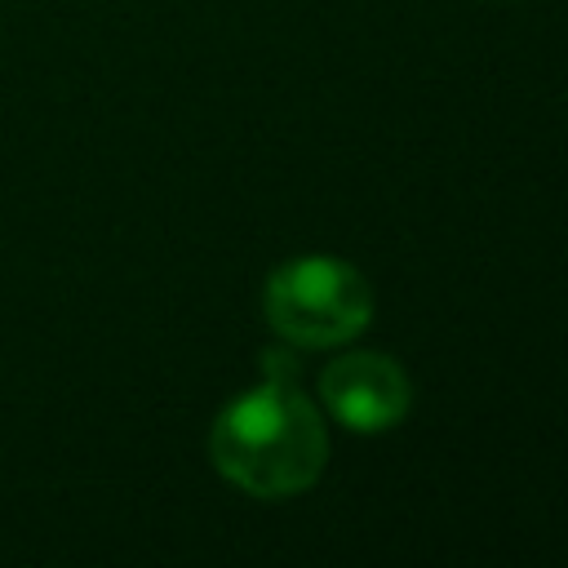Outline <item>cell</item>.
<instances>
[{
  "label": "cell",
  "mask_w": 568,
  "mask_h": 568,
  "mask_svg": "<svg viewBox=\"0 0 568 568\" xmlns=\"http://www.w3.org/2000/svg\"><path fill=\"white\" fill-rule=\"evenodd\" d=\"M209 457L222 479L248 497H293L311 488L328 462V430L320 408L280 377L231 399L209 430Z\"/></svg>",
  "instance_id": "cell-1"
},
{
  "label": "cell",
  "mask_w": 568,
  "mask_h": 568,
  "mask_svg": "<svg viewBox=\"0 0 568 568\" xmlns=\"http://www.w3.org/2000/svg\"><path fill=\"white\" fill-rule=\"evenodd\" d=\"M271 328L293 346H342L373 315L368 280L337 257H297L271 271L262 293Z\"/></svg>",
  "instance_id": "cell-2"
},
{
  "label": "cell",
  "mask_w": 568,
  "mask_h": 568,
  "mask_svg": "<svg viewBox=\"0 0 568 568\" xmlns=\"http://www.w3.org/2000/svg\"><path fill=\"white\" fill-rule=\"evenodd\" d=\"M320 399L342 426L377 435L404 422L413 404V386H408V373L390 355L355 351V355H337L320 373Z\"/></svg>",
  "instance_id": "cell-3"
}]
</instances>
